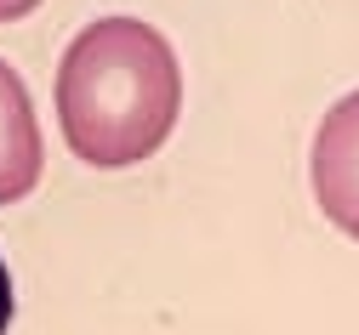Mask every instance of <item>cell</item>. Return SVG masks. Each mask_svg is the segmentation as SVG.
Here are the masks:
<instances>
[{
    "label": "cell",
    "mask_w": 359,
    "mask_h": 335,
    "mask_svg": "<svg viewBox=\"0 0 359 335\" xmlns=\"http://www.w3.org/2000/svg\"><path fill=\"white\" fill-rule=\"evenodd\" d=\"M52 97L69 154L97 171H126L160 154L177 131L183 63L154 23L97 17L69 40Z\"/></svg>",
    "instance_id": "obj_1"
},
{
    "label": "cell",
    "mask_w": 359,
    "mask_h": 335,
    "mask_svg": "<svg viewBox=\"0 0 359 335\" xmlns=\"http://www.w3.org/2000/svg\"><path fill=\"white\" fill-rule=\"evenodd\" d=\"M308 187L320 216L359 245V91L337 97L308 148Z\"/></svg>",
    "instance_id": "obj_2"
},
{
    "label": "cell",
    "mask_w": 359,
    "mask_h": 335,
    "mask_svg": "<svg viewBox=\"0 0 359 335\" xmlns=\"http://www.w3.org/2000/svg\"><path fill=\"white\" fill-rule=\"evenodd\" d=\"M40 171H46V142H40L34 103H29L18 69L0 57V205L29 199Z\"/></svg>",
    "instance_id": "obj_3"
},
{
    "label": "cell",
    "mask_w": 359,
    "mask_h": 335,
    "mask_svg": "<svg viewBox=\"0 0 359 335\" xmlns=\"http://www.w3.org/2000/svg\"><path fill=\"white\" fill-rule=\"evenodd\" d=\"M12 329V273H6V256H0V335Z\"/></svg>",
    "instance_id": "obj_4"
},
{
    "label": "cell",
    "mask_w": 359,
    "mask_h": 335,
    "mask_svg": "<svg viewBox=\"0 0 359 335\" xmlns=\"http://www.w3.org/2000/svg\"><path fill=\"white\" fill-rule=\"evenodd\" d=\"M40 6V0H0V23H18V17H29Z\"/></svg>",
    "instance_id": "obj_5"
}]
</instances>
